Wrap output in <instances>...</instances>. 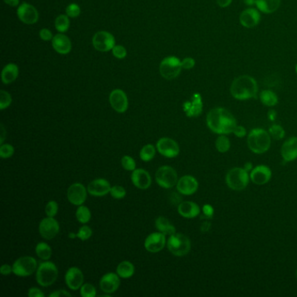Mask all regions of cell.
Returning a JSON list of instances; mask_svg holds the SVG:
<instances>
[{
  "label": "cell",
  "mask_w": 297,
  "mask_h": 297,
  "mask_svg": "<svg viewBox=\"0 0 297 297\" xmlns=\"http://www.w3.org/2000/svg\"><path fill=\"white\" fill-rule=\"evenodd\" d=\"M93 45L94 48L99 52L107 53L114 48L115 46V39L114 35L106 31H100L94 34Z\"/></svg>",
  "instance_id": "10"
},
{
  "label": "cell",
  "mask_w": 297,
  "mask_h": 297,
  "mask_svg": "<svg viewBox=\"0 0 297 297\" xmlns=\"http://www.w3.org/2000/svg\"><path fill=\"white\" fill-rule=\"evenodd\" d=\"M249 176L253 183L258 186H262L270 180L272 173L269 167L264 165H260L251 170Z\"/></svg>",
  "instance_id": "18"
},
{
  "label": "cell",
  "mask_w": 297,
  "mask_h": 297,
  "mask_svg": "<svg viewBox=\"0 0 297 297\" xmlns=\"http://www.w3.org/2000/svg\"><path fill=\"white\" fill-rule=\"evenodd\" d=\"M281 157L285 161L290 162L297 159V137H291L284 142L280 148Z\"/></svg>",
  "instance_id": "24"
},
{
  "label": "cell",
  "mask_w": 297,
  "mask_h": 297,
  "mask_svg": "<svg viewBox=\"0 0 297 297\" xmlns=\"http://www.w3.org/2000/svg\"><path fill=\"white\" fill-rule=\"evenodd\" d=\"M80 13H81V9L77 4H70L69 6H67V9H66V14L69 18L79 17Z\"/></svg>",
  "instance_id": "44"
},
{
  "label": "cell",
  "mask_w": 297,
  "mask_h": 297,
  "mask_svg": "<svg viewBox=\"0 0 297 297\" xmlns=\"http://www.w3.org/2000/svg\"><path fill=\"white\" fill-rule=\"evenodd\" d=\"M269 134L274 140H281L285 136V131L283 127H280V125H273L269 128Z\"/></svg>",
  "instance_id": "39"
},
{
  "label": "cell",
  "mask_w": 297,
  "mask_h": 297,
  "mask_svg": "<svg viewBox=\"0 0 297 297\" xmlns=\"http://www.w3.org/2000/svg\"><path fill=\"white\" fill-rule=\"evenodd\" d=\"M207 125L213 133L229 134L234 132L237 122L234 115L223 107H214L207 115Z\"/></svg>",
  "instance_id": "1"
},
{
  "label": "cell",
  "mask_w": 297,
  "mask_h": 297,
  "mask_svg": "<svg viewBox=\"0 0 297 297\" xmlns=\"http://www.w3.org/2000/svg\"><path fill=\"white\" fill-rule=\"evenodd\" d=\"M66 283L72 290H77L81 287L84 282V274L77 267H72L66 274Z\"/></svg>",
  "instance_id": "19"
},
{
  "label": "cell",
  "mask_w": 297,
  "mask_h": 297,
  "mask_svg": "<svg viewBox=\"0 0 297 297\" xmlns=\"http://www.w3.org/2000/svg\"><path fill=\"white\" fill-rule=\"evenodd\" d=\"M62 295H66V296H71V294L69 292H67L66 290H57L54 292V293H52L50 294L51 297H60L62 296Z\"/></svg>",
  "instance_id": "53"
},
{
  "label": "cell",
  "mask_w": 297,
  "mask_h": 297,
  "mask_svg": "<svg viewBox=\"0 0 297 297\" xmlns=\"http://www.w3.org/2000/svg\"><path fill=\"white\" fill-rule=\"evenodd\" d=\"M36 254L41 260H47L52 256V248L46 242H40L35 248Z\"/></svg>",
  "instance_id": "34"
},
{
  "label": "cell",
  "mask_w": 297,
  "mask_h": 297,
  "mask_svg": "<svg viewBox=\"0 0 297 297\" xmlns=\"http://www.w3.org/2000/svg\"><path fill=\"white\" fill-rule=\"evenodd\" d=\"M276 117V113L274 112V111H270L269 113H268V118L270 119L271 120H274Z\"/></svg>",
  "instance_id": "57"
},
{
  "label": "cell",
  "mask_w": 297,
  "mask_h": 297,
  "mask_svg": "<svg viewBox=\"0 0 297 297\" xmlns=\"http://www.w3.org/2000/svg\"><path fill=\"white\" fill-rule=\"evenodd\" d=\"M154 155H155V147L151 144H147L146 146H144L140 152V159L146 162L153 160Z\"/></svg>",
  "instance_id": "37"
},
{
  "label": "cell",
  "mask_w": 297,
  "mask_h": 297,
  "mask_svg": "<svg viewBox=\"0 0 297 297\" xmlns=\"http://www.w3.org/2000/svg\"><path fill=\"white\" fill-rule=\"evenodd\" d=\"M181 61L175 56H168L164 59L160 64V74L164 79L174 80L181 72Z\"/></svg>",
  "instance_id": "7"
},
{
  "label": "cell",
  "mask_w": 297,
  "mask_h": 297,
  "mask_svg": "<svg viewBox=\"0 0 297 297\" xmlns=\"http://www.w3.org/2000/svg\"><path fill=\"white\" fill-rule=\"evenodd\" d=\"M28 296L29 297H44V294L42 291L40 290V288L38 287H32L28 291Z\"/></svg>",
  "instance_id": "51"
},
{
  "label": "cell",
  "mask_w": 297,
  "mask_h": 297,
  "mask_svg": "<svg viewBox=\"0 0 297 297\" xmlns=\"http://www.w3.org/2000/svg\"><path fill=\"white\" fill-rule=\"evenodd\" d=\"M296 278H297V271H296Z\"/></svg>",
  "instance_id": "60"
},
{
  "label": "cell",
  "mask_w": 297,
  "mask_h": 297,
  "mask_svg": "<svg viewBox=\"0 0 297 297\" xmlns=\"http://www.w3.org/2000/svg\"><path fill=\"white\" fill-rule=\"evenodd\" d=\"M194 66H195V60H194L193 58H185L183 60H181V67H182V69L190 70L192 68H194Z\"/></svg>",
  "instance_id": "48"
},
{
  "label": "cell",
  "mask_w": 297,
  "mask_h": 297,
  "mask_svg": "<svg viewBox=\"0 0 297 297\" xmlns=\"http://www.w3.org/2000/svg\"><path fill=\"white\" fill-rule=\"evenodd\" d=\"M111 107L117 113L123 114L128 108V99L127 94L121 89H115L109 95Z\"/></svg>",
  "instance_id": "15"
},
{
  "label": "cell",
  "mask_w": 297,
  "mask_h": 297,
  "mask_svg": "<svg viewBox=\"0 0 297 297\" xmlns=\"http://www.w3.org/2000/svg\"><path fill=\"white\" fill-rule=\"evenodd\" d=\"M17 15L20 21L26 25L36 24L40 18L37 9L27 2H24L19 6Z\"/></svg>",
  "instance_id": "11"
},
{
  "label": "cell",
  "mask_w": 297,
  "mask_h": 297,
  "mask_svg": "<svg viewBox=\"0 0 297 297\" xmlns=\"http://www.w3.org/2000/svg\"><path fill=\"white\" fill-rule=\"evenodd\" d=\"M155 226L159 232L163 233L164 234H168V235H172V234H175L176 230L174 225L171 223L168 219L163 216H160L158 217L155 220Z\"/></svg>",
  "instance_id": "30"
},
{
  "label": "cell",
  "mask_w": 297,
  "mask_h": 297,
  "mask_svg": "<svg viewBox=\"0 0 297 297\" xmlns=\"http://www.w3.org/2000/svg\"><path fill=\"white\" fill-rule=\"evenodd\" d=\"M59 271L56 265L52 261H44L39 265L36 271V280L42 287H49L56 281Z\"/></svg>",
  "instance_id": "4"
},
{
  "label": "cell",
  "mask_w": 297,
  "mask_h": 297,
  "mask_svg": "<svg viewBox=\"0 0 297 297\" xmlns=\"http://www.w3.org/2000/svg\"><path fill=\"white\" fill-rule=\"evenodd\" d=\"M215 147L219 153H227L230 148V140L225 134H220L215 141Z\"/></svg>",
  "instance_id": "35"
},
{
  "label": "cell",
  "mask_w": 297,
  "mask_h": 297,
  "mask_svg": "<svg viewBox=\"0 0 297 297\" xmlns=\"http://www.w3.org/2000/svg\"><path fill=\"white\" fill-rule=\"evenodd\" d=\"M178 212L182 217L192 219L200 214V209L197 204L193 201H183L178 206Z\"/></svg>",
  "instance_id": "27"
},
{
  "label": "cell",
  "mask_w": 297,
  "mask_h": 297,
  "mask_svg": "<svg viewBox=\"0 0 297 297\" xmlns=\"http://www.w3.org/2000/svg\"><path fill=\"white\" fill-rule=\"evenodd\" d=\"M233 134L238 138H243L247 135V131L245 129V127H241V126H236Z\"/></svg>",
  "instance_id": "50"
},
{
  "label": "cell",
  "mask_w": 297,
  "mask_h": 297,
  "mask_svg": "<svg viewBox=\"0 0 297 297\" xmlns=\"http://www.w3.org/2000/svg\"><path fill=\"white\" fill-rule=\"evenodd\" d=\"M54 35L52 34L50 30H48L47 28H44L40 31V38L44 41H49V40H53L54 39Z\"/></svg>",
  "instance_id": "49"
},
{
  "label": "cell",
  "mask_w": 297,
  "mask_h": 297,
  "mask_svg": "<svg viewBox=\"0 0 297 297\" xmlns=\"http://www.w3.org/2000/svg\"><path fill=\"white\" fill-rule=\"evenodd\" d=\"M13 99L11 94L7 91L1 90L0 92V109L5 110L7 107H9L12 104Z\"/></svg>",
  "instance_id": "38"
},
{
  "label": "cell",
  "mask_w": 297,
  "mask_h": 297,
  "mask_svg": "<svg viewBox=\"0 0 297 297\" xmlns=\"http://www.w3.org/2000/svg\"><path fill=\"white\" fill-rule=\"evenodd\" d=\"M260 11L254 8H247L240 15V23L246 28H253L260 23Z\"/></svg>",
  "instance_id": "22"
},
{
  "label": "cell",
  "mask_w": 297,
  "mask_h": 297,
  "mask_svg": "<svg viewBox=\"0 0 297 297\" xmlns=\"http://www.w3.org/2000/svg\"><path fill=\"white\" fill-rule=\"evenodd\" d=\"M120 276L114 273L104 274L100 279V286L101 290L107 294H113L120 287Z\"/></svg>",
  "instance_id": "21"
},
{
  "label": "cell",
  "mask_w": 297,
  "mask_h": 297,
  "mask_svg": "<svg viewBox=\"0 0 297 297\" xmlns=\"http://www.w3.org/2000/svg\"><path fill=\"white\" fill-rule=\"evenodd\" d=\"M37 269V260L32 256H22L19 258L14 261L13 265V273L21 277L30 276Z\"/></svg>",
  "instance_id": "8"
},
{
  "label": "cell",
  "mask_w": 297,
  "mask_h": 297,
  "mask_svg": "<svg viewBox=\"0 0 297 297\" xmlns=\"http://www.w3.org/2000/svg\"><path fill=\"white\" fill-rule=\"evenodd\" d=\"M5 3L12 7H16L20 6V0H3Z\"/></svg>",
  "instance_id": "55"
},
{
  "label": "cell",
  "mask_w": 297,
  "mask_h": 297,
  "mask_svg": "<svg viewBox=\"0 0 297 297\" xmlns=\"http://www.w3.org/2000/svg\"><path fill=\"white\" fill-rule=\"evenodd\" d=\"M112 53H113L114 57L119 59V60H123L127 57V49L123 46H120V45H117V46L115 45L114 48L112 49Z\"/></svg>",
  "instance_id": "45"
},
{
  "label": "cell",
  "mask_w": 297,
  "mask_h": 297,
  "mask_svg": "<svg viewBox=\"0 0 297 297\" xmlns=\"http://www.w3.org/2000/svg\"><path fill=\"white\" fill-rule=\"evenodd\" d=\"M12 272H13V267H11L10 265H7V264H5L0 268V273L4 275H8Z\"/></svg>",
  "instance_id": "52"
},
{
  "label": "cell",
  "mask_w": 297,
  "mask_h": 297,
  "mask_svg": "<svg viewBox=\"0 0 297 297\" xmlns=\"http://www.w3.org/2000/svg\"><path fill=\"white\" fill-rule=\"evenodd\" d=\"M176 187L180 194L184 195H192L198 190L199 183L194 176L185 175L178 180Z\"/></svg>",
  "instance_id": "17"
},
{
  "label": "cell",
  "mask_w": 297,
  "mask_h": 297,
  "mask_svg": "<svg viewBox=\"0 0 297 297\" xmlns=\"http://www.w3.org/2000/svg\"><path fill=\"white\" fill-rule=\"evenodd\" d=\"M5 136H6V130H5V128H4L3 125H1V144L4 143V140H5Z\"/></svg>",
  "instance_id": "56"
},
{
  "label": "cell",
  "mask_w": 297,
  "mask_h": 297,
  "mask_svg": "<svg viewBox=\"0 0 297 297\" xmlns=\"http://www.w3.org/2000/svg\"><path fill=\"white\" fill-rule=\"evenodd\" d=\"M249 179L250 176L245 168L234 167L228 171L226 175V183L233 190L241 191L247 187Z\"/></svg>",
  "instance_id": "5"
},
{
  "label": "cell",
  "mask_w": 297,
  "mask_h": 297,
  "mask_svg": "<svg viewBox=\"0 0 297 297\" xmlns=\"http://www.w3.org/2000/svg\"><path fill=\"white\" fill-rule=\"evenodd\" d=\"M40 234L42 237L51 240L54 239L60 232V224L54 217L45 218L40 221L39 227Z\"/></svg>",
  "instance_id": "13"
},
{
  "label": "cell",
  "mask_w": 297,
  "mask_h": 297,
  "mask_svg": "<svg viewBox=\"0 0 297 297\" xmlns=\"http://www.w3.org/2000/svg\"><path fill=\"white\" fill-rule=\"evenodd\" d=\"M255 6L263 14H273L279 9L280 0H255Z\"/></svg>",
  "instance_id": "29"
},
{
  "label": "cell",
  "mask_w": 297,
  "mask_h": 297,
  "mask_svg": "<svg viewBox=\"0 0 297 297\" xmlns=\"http://www.w3.org/2000/svg\"><path fill=\"white\" fill-rule=\"evenodd\" d=\"M244 3L247 6H253V5H255V0H244Z\"/></svg>",
  "instance_id": "58"
},
{
  "label": "cell",
  "mask_w": 297,
  "mask_h": 297,
  "mask_svg": "<svg viewBox=\"0 0 297 297\" xmlns=\"http://www.w3.org/2000/svg\"><path fill=\"white\" fill-rule=\"evenodd\" d=\"M110 194L112 195V197L114 199L120 200V199H123L126 196L127 191L123 187L116 185L111 188Z\"/></svg>",
  "instance_id": "43"
},
{
  "label": "cell",
  "mask_w": 297,
  "mask_h": 297,
  "mask_svg": "<svg viewBox=\"0 0 297 297\" xmlns=\"http://www.w3.org/2000/svg\"><path fill=\"white\" fill-rule=\"evenodd\" d=\"M167 248L175 256H185L191 249V241L185 234L175 233L167 240Z\"/></svg>",
  "instance_id": "6"
},
{
  "label": "cell",
  "mask_w": 297,
  "mask_h": 297,
  "mask_svg": "<svg viewBox=\"0 0 297 297\" xmlns=\"http://www.w3.org/2000/svg\"><path fill=\"white\" fill-rule=\"evenodd\" d=\"M157 150L161 155L167 158L176 157L180 154V147L177 142L170 138H161L156 144Z\"/></svg>",
  "instance_id": "12"
},
{
  "label": "cell",
  "mask_w": 297,
  "mask_h": 297,
  "mask_svg": "<svg viewBox=\"0 0 297 297\" xmlns=\"http://www.w3.org/2000/svg\"><path fill=\"white\" fill-rule=\"evenodd\" d=\"M54 26H55V28L57 29L58 32H60L61 34L66 33L70 27L69 17L67 16V14L66 15L60 14L56 18L55 22H54Z\"/></svg>",
  "instance_id": "33"
},
{
  "label": "cell",
  "mask_w": 297,
  "mask_h": 297,
  "mask_svg": "<svg viewBox=\"0 0 297 297\" xmlns=\"http://www.w3.org/2000/svg\"><path fill=\"white\" fill-rule=\"evenodd\" d=\"M132 182L135 187L140 189H147L150 187L152 183V179H151L150 174L142 168L140 169H135L133 171L132 174Z\"/></svg>",
  "instance_id": "23"
},
{
  "label": "cell",
  "mask_w": 297,
  "mask_h": 297,
  "mask_svg": "<svg viewBox=\"0 0 297 297\" xmlns=\"http://www.w3.org/2000/svg\"><path fill=\"white\" fill-rule=\"evenodd\" d=\"M231 95L238 100H247L256 98L258 84L254 78L249 75H241L235 78L231 84Z\"/></svg>",
  "instance_id": "2"
},
{
  "label": "cell",
  "mask_w": 297,
  "mask_h": 297,
  "mask_svg": "<svg viewBox=\"0 0 297 297\" xmlns=\"http://www.w3.org/2000/svg\"><path fill=\"white\" fill-rule=\"evenodd\" d=\"M111 185L107 180L105 179H96L91 181L89 185L87 186V192L96 197H101L104 195L109 194L111 191Z\"/></svg>",
  "instance_id": "20"
},
{
  "label": "cell",
  "mask_w": 297,
  "mask_h": 297,
  "mask_svg": "<svg viewBox=\"0 0 297 297\" xmlns=\"http://www.w3.org/2000/svg\"><path fill=\"white\" fill-rule=\"evenodd\" d=\"M295 72H296V74H297V65H296V67H295Z\"/></svg>",
  "instance_id": "59"
},
{
  "label": "cell",
  "mask_w": 297,
  "mask_h": 297,
  "mask_svg": "<svg viewBox=\"0 0 297 297\" xmlns=\"http://www.w3.org/2000/svg\"><path fill=\"white\" fill-rule=\"evenodd\" d=\"M247 143L248 148L254 154H264L270 147V134L261 128H254L247 135Z\"/></svg>",
  "instance_id": "3"
},
{
  "label": "cell",
  "mask_w": 297,
  "mask_h": 297,
  "mask_svg": "<svg viewBox=\"0 0 297 297\" xmlns=\"http://www.w3.org/2000/svg\"><path fill=\"white\" fill-rule=\"evenodd\" d=\"M155 180L158 185L163 188H172L178 182V174L173 167L163 166L158 168L155 174Z\"/></svg>",
  "instance_id": "9"
},
{
  "label": "cell",
  "mask_w": 297,
  "mask_h": 297,
  "mask_svg": "<svg viewBox=\"0 0 297 297\" xmlns=\"http://www.w3.org/2000/svg\"><path fill=\"white\" fill-rule=\"evenodd\" d=\"M58 210H59V206H58L56 201L51 200L47 204L46 214H47L48 217H54L57 214Z\"/></svg>",
  "instance_id": "46"
},
{
  "label": "cell",
  "mask_w": 297,
  "mask_h": 297,
  "mask_svg": "<svg viewBox=\"0 0 297 297\" xmlns=\"http://www.w3.org/2000/svg\"><path fill=\"white\" fill-rule=\"evenodd\" d=\"M116 272L120 277L128 279L134 275V266L133 263H131L130 261L124 260L118 265Z\"/></svg>",
  "instance_id": "31"
},
{
  "label": "cell",
  "mask_w": 297,
  "mask_h": 297,
  "mask_svg": "<svg viewBox=\"0 0 297 297\" xmlns=\"http://www.w3.org/2000/svg\"><path fill=\"white\" fill-rule=\"evenodd\" d=\"M184 110L189 117H197L202 112V100L199 94H194L191 101L184 105Z\"/></svg>",
  "instance_id": "26"
},
{
  "label": "cell",
  "mask_w": 297,
  "mask_h": 297,
  "mask_svg": "<svg viewBox=\"0 0 297 297\" xmlns=\"http://www.w3.org/2000/svg\"><path fill=\"white\" fill-rule=\"evenodd\" d=\"M52 45L54 50L60 54H68L72 50V42L70 39L65 34H56L52 40Z\"/></svg>",
  "instance_id": "25"
},
{
  "label": "cell",
  "mask_w": 297,
  "mask_h": 297,
  "mask_svg": "<svg viewBox=\"0 0 297 297\" xmlns=\"http://www.w3.org/2000/svg\"><path fill=\"white\" fill-rule=\"evenodd\" d=\"M91 211L88 207L80 205L76 211V218L80 223L86 224L91 220Z\"/></svg>",
  "instance_id": "36"
},
{
  "label": "cell",
  "mask_w": 297,
  "mask_h": 297,
  "mask_svg": "<svg viewBox=\"0 0 297 297\" xmlns=\"http://www.w3.org/2000/svg\"><path fill=\"white\" fill-rule=\"evenodd\" d=\"M261 103L266 107H274L278 103V97L273 91L263 90L260 94Z\"/></svg>",
  "instance_id": "32"
},
{
  "label": "cell",
  "mask_w": 297,
  "mask_h": 297,
  "mask_svg": "<svg viewBox=\"0 0 297 297\" xmlns=\"http://www.w3.org/2000/svg\"><path fill=\"white\" fill-rule=\"evenodd\" d=\"M14 154V147L10 144H2L0 147V156L2 159H8Z\"/></svg>",
  "instance_id": "41"
},
{
  "label": "cell",
  "mask_w": 297,
  "mask_h": 297,
  "mask_svg": "<svg viewBox=\"0 0 297 297\" xmlns=\"http://www.w3.org/2000/svg\"><path fill=\"white\" fill-rule=\"evenodd\" d=\"M80 294L83 297L96 296V288L91 283H85L80 287Z\"/></svg>",
  "instance_id": "40"
},
{
  "label": "cell",
  "mask_w": 297,
  "mask_h": 297,
  "mask_svg": "<svg viewBox=\"0 0 297 297\" xmlns=\"http://www.w3.org/2000/svg\"><path fill=\"white\" fill-rule=\"evenodd\" d=\"M166 234L161 232H156L149 234L145 240V248L151 253H158L163 249L166 245Z\"/></svg>",
  "instance_id": "14"
},
{
  "label": "cell",
  "mask_w": 297,
  "mask_h": 297,
  "mask_svg": "<svg viewBox=\"0 0 297 297\" xmlns=\"http://www.w3.org/2000/svg\"><path fill=\"white\" fill-rule=\"evenodd\" d=\"M233 0H216L217 5L221 8H226V7H229Z\"/></svg>",
  "instance_id": "54"
},
{
  "label": "cell",
  "mask_w": 297,
  "mask_h": 297,
  "mask_svg": "<svg viewBox=\"0 0 297 297\" xmlns=\"http://www.w3.org/2000/svg\"><path fill=\"white\" fill-rule=\"evenodd\" d=\"M92 234H93V231L90 227L88 226H83V227H80L76 236L81 240H87L92 236Z\"/></svg>",
  "instance_id": "47"
},
{
  "label": "cell",
  "mask_w": 297,
  "mask_h": 297,
  "mask_svg": "<svg viewBox=\"0 0 297 297\" xmlns=\"http://www.w3.org/2000/svg\"><path fill=\"white\" fill-rule=\"evenodd\" d=\"M87 189L81 183L73 184L67 190V199L75 206L83 205L87 200Z\"/></svg>",
  "instance_id": "16"
},
{
  "label": "cell",
  "mask_w": 297,
  "mask_h": 297,
  "mask_svg": "<svg viewBox=\"0 0 297 297\" xmlns=\"http://www.w3.org/2000/svg\"><path fill=\"white\" fill-rule=\"evenodd\" d=\"M121 165L124 167V169L127 171L135 170V167H136L135 160L131 156H128V155H125L121 159Z\"/></svg>",
  "instance_id": "42"
},
{
  "label": "cell",
  "mask_w": 297,
  "mask_h": 297,
  "mask_svg": "<svg viewBox=\"0 0 297 297\" xmlns=\"http://www.w3.org/2000/svg\"><path fill=\"white\" fill-rule=\"evenodd\" d=\"M20 74V69L16 64H7L6 67H4L1 74V80L2 82L6 85H9L17 80Z\"/></svg>",
  "instance_id": "28"
}]
</instances>
